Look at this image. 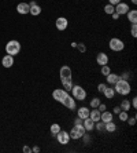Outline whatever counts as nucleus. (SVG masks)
I'll list each match as a JSON object with an SVG mask.
<instances>
[{
    "label": "nucleus",
    "mask_w": 137,
    "mask_h": 153,
    "mask_svg": "<svg viewBox=\"0 0 137 153\" xmlns=\"http://www.w3.org/2000/svg\"><path fill=\"white\" fill-rule=\"evenodd\" d=\"M114 90H115V93L121 94V95H127V94L132 91V87H130V83L127 82V80L119 79V80L114 84Z\"/></svg>",
    "instance_id": "f257e3e1"
},
{
    "label": "nucleus",
    "mask_w": 137,
    "mask_h": 153,
    "mask_svg": "<svg viewBox=\"0 0 137 153\" xmlns=\"http://www.w3.org/2000/svg\"><path fill=\"white\" fill-rule=\"evenodd\" d=\"M19 51H21V44H19V42H17V40H10V42L6 44V53L8 54V55H18L19 54Z\"/></svg>",
    "instance_id": "f03ea898"
},
{
    "label": "nucleus",
    "mask_w": 137,
    "mask_h": 153,
    "mask_svg": "<svg viewBox=\"0 0 137 153\" xmlns=\"http://www.w3.org/2000/svg\"><path fill=\"white\" fill-rule=\"evenodd\" d=\"M85 128L82 124H74L71 127V130L69 131V135H70V139H80L82 138V135L85 134Z\"/></svg>",
    "instance_id": "7ed1b4c3"
},
{
    "label": "nucleus",
    "mask_w": 137,
    "mask_h": 153,
    "mask_svg": "<svg viewBox=\"0 0 137 153\" xmlns=\"http://www.w3.org/2000/svg\"><path fill=\"white\" fill-rule=\"evenodd\" d=\"M71 93H73V98L77 101H84L85 98H86V91H85V88H82V87L78 84L73 85Z\"/></svg>",
    "instance_id": "20e7f679"
},
{
    "label": "nucleus",
    "mask_w": 137,
    "mask_h": 153,
    "mask_svg": "<svg viewBox=\"0 0 137 153\" xmlns=\"http://www.w3.org/2000/svg\"><path fill=\"white\" fill-rule=\"evenodd\" d=\"M59 76H60V82H62V83L71 82V76H73L71 68H70V66H67V65H63V66L60 68Z\"/></svg>",
    "instance_id": "39448f33"
},
{
    "label": "nucleus",
    "mask_w": 137,
    "mask_h": 153,
    "mask_svg": "<svg viewBox=\"0 0 137 153\" xmlns=\"http://www.w3.org/2000/svg\"><path fill=\"white\" fill-rule=\"evenodd\" d=\"M108 46H110V48H111L113 51L118 53V51H122L123 48H125V43H123L121 39H118V37H113V39L110 40Z\"/></svg>",
    "instance_id": "423d86ee"
},
{
    "label": "nucleus",
    "mask_w": 137,
    "mask_h": 153,
    "mask_svg": "<svg viewBox=\"0 0 137 153\" xmlns=\"http://www.w3.org/2000/svg\"><path fill=\"white\" fill-rule=\"evenodd\" d=\"M55 137H56L58 142H59L60 145H67V143L70 142V135H69V132L64 131V130H60Z\"/></svg>",
    "instance_id": "0eeeda50"
},
{
    "label": "nucleus",
    "mask_w": 137,
    "mask_h": 153,
    "mask_svg": "<svg viewBox=\"0 0 137 153\" xmlns=\"http://www.w3.org/2000/svg\"><path fill=\"white\" fill-rule=\"evenodd\" d=\"M67 95H69V93L63 88H56V90H53V93H52V98L60 103H62V101H63Z\"/></svg>",
    "instance_id": "6e6552de"
},
{
    "label": "nucleus",
    "mask_w": 137,
    "mask_h": 153,
    "mask_svg": "<svg viewBox=\"0 0 137 153\" xmlns=\"http://www.w3.org/2000/svg\"><path fill=\"white\" fill-rule=\"evenodd\" d=\"M62 103H63V106L67 108L69 111H75V109H77V103H75V101H74V98L71 95H67L66 98L62 101Z\"/></svg>",
    "instance_id": "1a4fd4ad"
},
{
    "label": "nucleus",
    "mask_w": 137,
    "mask_h": 153,
    "mask_svg": "<svg viewBox=\"0 0 137 153\" xmlns=\"http://www.w3.org/2000/svg\"><path fill=\"white\" fill-rule=\"evenodd\" d=\"M114 8H115V13L119 15H126L127 11L130 10L129 8V4L123 3V1H119V3L116 4V6H114Z\"/></svg>",
    "instance_id": "9d476101"
},
{
    "label": "nucleus",
    "mask_w": 137,
    "mask_h": 153,
    "mask_svg": "<svg viewBox=\"0 0 137 153\" xmlns=\"http://www.w3.org/2000/svg\"><path fill=\"white\" fill-rule=\"evenodd\" d=\"M55 26H56V29H58V30H60V32L66 30L67 26H69V21H67V18L59 17L56 21H55Z\"/></svg>",
    "instance_id": "9b49d317"
},
{
    "label": "nucleus",
    "mask_w": 137,
    "mask_h": 153,
    "mask_svg": "<svg viewBox=\"0 0 137 153\" xmlns=\"http://www.w3.org/2000/svg\"><path fill=\"white\" fill-rule=\"evenodd\" d=\"M96 62H97V65H100V66L107 65L108 64V55L105 53H99L97 55H96Z\"/></svg>",
    "instance_id": "f8f14e48"
},
{
    "label": "nucleus",
    "mask_w": 137,
    "mask_h": 153,
    "mask_svg": "<svg viewBox=\"0 0 137 153\" xmlns=\"http://www.w3.org/2000/svg\"><path fill=\"white\" fill-rule=\"evenodd\" d=\"M1 65H3L4 68H11L12 65H14V57L12 55H4L3 58H1Z\"/></svg>",
    "instance_id": "ddd939ff"
},
{
    "label": "nucleus",
    "mask_w": 137,
    "mask_h": 153,
    "mask_svg": "<svg viewBox=\"0 0 137 153\" xmlns=\"http://www.w3.org/2000/svg\"><path fill=\"white\" fill-rule=\"evenodd\" d=\"M17 11L22 15H26V14H29V11H30V6H29L28 3H19L17 6Z\"/></svg>",
    "instance_id": "4468645a"
},
{
    "label": "nucleus",
    "mask_w": 137,
    "mask_h": 153,
    "mask_svg": "<svg viewBox=\"0 0 137 153\" xmlns=\"http://www.w3.org/2000/svg\"><path fill=\"white\" fill-rule=\"evenodd\" d=\"M82 126H84L85 131H92V130L95 128V121L92 120L91 117H86L82 120Z\"/></svg>",
    "instance_id": "2eb2a0df"
},
{
    "label": "nucleus",
    "mask_w": 137,
    "mask_h": 153,
    "mask_svg": "<svg viewBox=\"0 0 137 153\" xmlns=\"http://www.w3.org/2000/svg\"><path fill=\"white\" fill-rule=\"evenodd\" d=\"M89 108H86V106H81L80 109L77 111V117H80V119H86V117H89Z\"/></svg>",
    "instance_id": "dca6fc26"
},
{
    "label": "nucleus",
    "mask_w": 137,
    "mask_h": 153,
    "mask_svg": "<svg viewBox=\"0 0 137 153\" xmlns=\"http://www.w3.org/2000/svg\"><path fill=\"white\" fill-rule=\"evenodd\" d=\"M126 17L130 24H137V10H129Z\"/></svg>",
    "instance_id": "f3484780"
},
{
    "label": "nucleus",
    "mask_w": 137,
    "mask_h": 153,
    "mask_svg": "<svg viewBox=\"0 0 137 153\" xmlns=\"http://www.w3.org/2000/svg\"><path fill=\"white\" fill-rule=\"evenodd\" d=\"M105 77H107V83H108V84H113L114 85L121 79V76H118V75H115V73H113V72H111V73H108Z\"/></svg>",
    "instance_id": "a211bd4d"
},
{
    "label": "nucleus",
    "mask_w": 137,
    "mask_h": 153,
    "mask_svg": "<svg viewBox=\"0 0 137 153\" xmlns=\"http://www.w3.org/2000/svg\"><path fill=\"white\" fill-rule=\"evenodd\" d=\"M100 114H102V112L99 111L97 108H95L93 111H91V112H89V117H91L92 120H93V121H95V123H96V121H99V120H100Z\"/></svg>",
    "instance_id": "6ab92c4d"
},
{
    "label": "nucleus",
    "mask_w": 137,
    "mask_h": 153,
    "mask_svg": "<svg viewBox=\"0 0 137 153\" xmlns=\"http://www.w3.org/2000/svg\"><path fill=\"white\" fill-rule=\"evenodd\" d=\"M100 120L104 121V123L111 121V120H113V113H111V112H108V111L102 112V114H100Z\"/></svg>",
    "instance_id": "aec40b11"
},
{
    "label": "nucleus",
    "mask_w": 137,
    "mask_h": 153,
    "mask_svg": "<svg viewBox=\"0 0 137 153\" xmlns=\"http://www.w3.org/2000/svg\"><path fill=\"white\" fill-rule=\"evenodd\" d=\"M103 94H104V97L107 98V100H113L114 95H115V90L111 88V87H105L104 91H103Z\"/></svg>",
    "instance_id": "412c9836"
},
{
    "label": "nucleus",
    "mask_w": 137,
    "mask_h": 153,
    "mask_svg": "<svg viewBox=\"0 0 137 153\" xmlns=\"http://www.w3.org/2000/svg\"><path fill=\"white\" fill-rule=\"evenodd\" d=\"M104 124H105V132H114L116 130V124L113 120L107 121V123H104Z\"/></svg>",
    "instance_id": "4be33fe9"
},
{
    "label": "nucleus",
    "mask_w": 137,
    "mask_h": 153,
    "mask_svg": "<svg viewBox=\"0 0 137 153\" xmlns=\"http://www.w3.org/2000/svg\"><path fill=\"white\" fill-rule=\"evenodd\" d=\"M32 15L37 17V15L41 14V7H40L39 4H34V6H30V11H29Z\"/></svg>",
    "instance_id": "5701e85b"
},
{
    "label": "nucleus",
    "mask_w": 137,
    "mask_h": 153,
    "mask_svg": "<svg viewBox=\"0 0 137 153\" xmlns=\"http://www.w3.org/2000/svg\"><path fill=\"white\" fill-rule=\"evenodd\" d=\"M119 108L122 109V111H125V112H129L130 108H132V105H130V101H129V100H122V102H121Z\"/></svg>",
    "instance_id": "b1692460"
},
{
    "label": "nucleus",
    "mask_w": 137,
    "mask_h": 153,
    "mask_svg": "<svg viewBox=\"0 0 137 153\" xmlns=\"http://www.w3.org/2000/svg\"><path fill=\"white\" fill-rule=\"evenodd\" d=\"M60 130H62V128H60V126H59V124H56V123H55V124H52V126H51V128H49V131H51L52 137L56 135V134L60 131Z\"/></svg>",
    "instance_id": "393cba45"
},
{
    "label": "nucleus",
    "mask_w": 137,
    "mask_h": 153,
    "mask_svg": "<svg viewBox=\"0 0 137 153\" xmlns=\"http://www.w3.org/2000/svg\"><path fill=\"white\" fill-rule=\"evenodd\" d=\"M104 13L105 14H108V15H111L113 14V13H115V8H114V6L113 4H105L104 6Z\"/></svg>",
    "instance_id": "a878e982"
},
{
    "label": "nucleus",
    "mask_w": 137,
    "mask_h": 153,
    "mask_svg": "<svg viewBox=\"0 0 137 153\" xmlns=\"http://www.w3.org/2000/svg\"><path fill=\"white\" fill-rule=\"evenodd\" d=\"M95 124H96V128H97V131H100V132H105V124H104V121L99 120V121H96Z\"/></svg>",
    "instance_id": "bb28decb"
},
{
    "label": "nucleus",
    "mask_w": 137,
    "mask_h": 153,
    "mask_svg": "<svg viewBox=\"0 0 137 153\" xmlns=\"http://www.w3.org/2000/svg\"><path fill=\"white\" fill-rule=\"evenodd\" d=\"M99 105H100V98H97V97H96V98H92V100H91V108H92V109L97 108Z\"/></svg>",
    "instance_id": "cd10ccee"
},
{
    "label": "nucleus",
    "mask_w": 137,
    "mask_h": 153,
    "mask_svg": "<svg viewBox=\"0 0 137 153\" xmlns=\"http://www.w3.org/2000/svg\"><path fill=\"white\" fill-rule=\"evenodd\" d=\"M118 117H119V120H121V121H126V120H127V117H129V114H127V112L121 111L119 113H118Z\"/></svg>",
    "instance_id": "c85d7f7f"
},
{
    "label": "nucleus",
    "mask_w": 137,
    "mask_h": 153,
    "mask_svg": "<svg viewBox=\"0 0 137 153\" xmlns=\"http://www.w3.org/2000/svg\"><path fill=\"white\" fill-rule=\"evenodd\" d=\"M108 73H111V68L108 66V64H107V65H103V66H102V75L103 76H107Z\"/></svg>",
    "instance_id": "c756f323"
},
{
    "label": "nucleus",
    "mask_w": 137,
    "mask_h": 153,
    "mask_svg": "<svg viewBox=\"0 0 137 153\" xmlns=\"http://www.w3.org/2000/svg\"><path fill=\"white\" fill-rule=\"evenodd\" d=\"M63 84V90H66L67 93H70L71 88H73V82H66V83H62Z\"/></svg>",
    "instance_id": "7c9ffc66"
},
{
    "label": "nucleus",
    "mask_w": 137,
    "mask_h": 153,
    "mask_svg": "<svg viewBox=\"0 0 137 153\" xmlns=\"http://www.w3.org/2000/svg\"><path fill=\"white\" fill-rule=\"evenodd\" d=\"M77 48L80 50V53H85L86 51V46H85L84 43H77Z\"/></svg>",
    "instance_id": "2f4dec72"
},
{
    "label": "nucleus",
    "mask_w": 137,
    "mask_h": 153,
    "mask_svg": "<svg viewBox=\"0 0 137 153\" xmlns=\"http://www.w3.org/2000/svg\"><path fill=\"white\" fill-rule=\"evenodd\" d=\"M130 35L133 36V37H136V36H137V25H136V24H132V29H130Z\"/></svg>",
    "instance_id": "473e14b6"
},
{
    "label": "nucleus",
    "mask_w": 137,
    "mask_h": 153,
    "mask_svg": "<svg viewBox=\"0 0 137 153\" xmlns=\"http://www.w3.org/2000/svg\"><path fill=\"white\" fill-rule=\"evenodd\" d=\"M105 87H107V84H104V83H100V84L97 85V91H99V93H103Z\"/></svg>",
    "instance_id": "72a5a7b5"
},
{
    "label": "nucleus",
    "mask_w": 137,
    "mask_h": 153,
    "mask_svg": "<svg viewBox=\"0 0 137 153\" xmlns=\"http://www.w3.org/2000/svg\"><path fill=\"white\" fill-rule=\"evenodd\" d=\"M127 123H129V126H134L136 124V116H133V117H127Z\"/></svg>",
    "instance_id": "f704fd0d"
},
{
    "label": "nucleus",
    "mask_w": 137,
    "mask_h": 153,
    "mask_svg": "<svg viewBox=\"0 0 137 153\" xmlns=\"http://www.w3.org/2000/svg\"><path fill=\"white\" fill-rule=\"evenodd\" d=\"M130 105H132V108H134V109H136V108H137V97H133V100H132Z\"/></svg>",
    "instance_id": "c9c22d12"
},
{
    "label": "nucleus",
    "mask_w": 137,
    "mask_h": 153,
    "mask_svg": "<svg viewBox=\"0 0 137 153\" xmlns=\"http://www.w3.org/2000/svg\"><path fill=\"white\" fill-rule=\"evenodd\" d=\"M82 138H84V141H85V142H86V143H89V142H91V138H89V135H88V134H86V132H85L84 135H82Z\"/></svg>",
    "instance_id": "e433bc0d"
},
{
    "label": "nucleus",
    "mask_w": 137,
    "mask_h": 153,
    "mask_svg": "<svg viewBox=\"0 0 137 153\" xmlns=\"http://www.w3.org/2000/svg\"><path fill=\"white\" fill-rule=\"evenodd\" d=\"M105 108H107V106H105L104 103H102V102H100V105H99V106H97V109H99V111H100V112H104V111H105Z\"/></svg>",
    "instance_id": "4c0bfd02"
},
{
    "label": "nucleus",
    "mask_w": 137,
    "mask_h": 153,
    "mask_svg": "<svg viewBox=\"0 0 137 153\" xmlns=\"http://www.w3.org/2000/svg\"><path fill=\"white\" fill-rule=\"evenodd\" d=\"M121 111H122V109H121L119 106H115V108H114V113H113V114H118Z\"/></svg>",
    "instance_id": "58836bf2"
},
{
    "label": "nucleus",
    "mask_w": 137,
    "mask_h": 153,
    "mask_svg": "<svg viewBox=\"0 0 137 153\" xmlns=\"http://www.w3.org/2000/svg\"><path fill=\"white\" fill-rule=\"evenodd\" d=\"M108 1H110V4H113V6H116V4L119 3L121 0H108Z\"/></svg>",
    "instance_id": "ea45409f"
},
{
    "label": "nucleus",
    "mask_w": 137,
    "mask_h": 153,
    "mask_svg": "<svg viewBox=\"0 0 137 153\" xmlns=\"http://www.w3.org/2000/svg\"><path fill=\"white\" fill-rule=\"evenodd\" d=\"M111 17H113V19H119L121 15H119V14H116V13H113V14H111Z\"/></svg>",
    "instance_id": "a19ab883"
},
{
    "label": "nucleus",
    "mask_w": 137,
    "mask_h": 153,
    "mask_svg": "<svg viewBox=\"0 0 137 153\" xmlns=\"http://www.w3.org/2000/svg\"><path fill=\"white\" fill-rule=\"evenodd\" d=\"M74 124H82V119L77 117V119H75V120H74Z\"/></svg>",
    "instance_id": "79ce46f5"
},
{
    "label": "nucleus",
    "mask_w": 137,
    "mask_h": 153,
    "mask_svg": "<svg viewBox=\"0 0 137 153\" xmlns=\"http://www.w3.org/2000/svg\"><path fill=\"white\" fill-rule=\"evenodd\" d=\"M23 152L25 153H30V152H32V149H30L29 146H23Z\"/></svg>",
    "instance_id": "37998d69"
},
{
    "label": "nucleus",
    "mask_w": 137,
    "mask_h": 153,
    "mask_svg": "<svg viewBox=\"0 0 137 153\" xmlns=\"http://www.w3.org/2000/svg\"><path fill=\"white\" fill-rule=\"evenodd\" d=\"M32 152H34V153H39V152H40V148H39V146H34V148H33V149H32Z\"/></svg>",
    "instance_id": "c03bdc74"
},
{
    "label": "nucleus",
    "mask_w": 137,
    "mask_h": 153,
    "mask_svg": "<svg viewBox=\"0 0 137 153\" xmlns=\"http://www.w3.org/2000/svg\"><path fill=\"white\" fill-rule=\"evenodd\" d=\"M71 47H73V48H75V47H77V43L73 42V43H71Z\"/></svg>",
    "instance_id": "a18cd8bd"
},
{
    "label": "nucleus",
    "mask_w": 137,
    "mask_h": 153,
    "mask_svg": "<svg viewBox=\"0 0 137 153\" xmlns=\"http://www.w3.org/2000/svg\"><path fill=\"white\" fill-rule=\"evenodd\" d=\"M132 3H133V4H137V0H132Z\"/></svg>",
    "instance_id": "49530a36"
}]
</instances>
